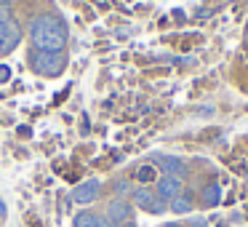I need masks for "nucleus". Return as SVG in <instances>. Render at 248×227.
I'll return each instance as SVG.
<instances>
[{"mask_svg":"<svg viewBox=\"0 0 248 227\" xmlns=\"http://www.w3.org/2000/svg\"><path fill=\"white\" fill-rule=\"evenodd\" d=\"M30 35L38 51L46 54H62L67 46V27L59 16H38L30 24Z\"/></svg>","mask_w":248,"mask_h":227,"instance_id":"1","label":"nucleus"},{"mask_svg":"<svg viewBox=\"0 0 248 227\" xmlns=\"http://www.w3.org/2000/svg\"><path fill=\"white\" fill-rule=\"evenodd\" d=\"M32 65L40 75H59L64 70V56L62 54H46V51H38L32 56Z\"/></svg>","mask_w":248,"mask_h":227,"instance_id":"2","label":"nucleus"},{"mask_svg":"<svg viewBox=\"0 0 248 227\" xmlns=\"http://www.w3.org/2000/svg\"><path fill=\"white\" fill-rule=\"evenodd\" d=\"M134 200L141 206L144 211H150V214H163L166 211V200L160 198L157 193H152V190H147V187H139L134 193Z\"/></svg>","mask_w":248,"mask_h":227,"instance_id":"3","label":"nucleus"},{"mask_svg":"<svg viewBox=\"0 0 248 227\" xmlns=\"http://www.w3.org/2000/svg\"><path fill=\"white\" fill-rule=\"evenodd\" d=\"M99 190H102L99 179H88V182L80 184V187H75V193H72V200H75V203H91V200H96Z\"/></svg>","mask_w":248,"mask_h":227,"instance_id":"4","label":"nucleus"},{"mask_svg":"<svg viewBox=\"0 0 248 227\" xmlns=\"http://www.w3.org/2000/svg\"><path fill=\"white\" fill-rule=\"evenodd\" d=\"M19 38H22V30H19V22L14 19V22L0 32V54H8V51L19 43Z\"/></svg>","mask_w":248,"mask_h":227,"instance_id":"5","label":"nucleus"},{"mask_svg":"<svg viewBox=\"0 0 248 227\" xmlns=\"http://www.w3.org/2000/svg\"><path fill=\"white\" fill-rule=\"evenodd\" d=\"M131 216V206L125 200H112L107 206V222L109 225H120V222H128Z\"/></svg>","mask_w":248,"mask_h":227,"instance_id":"6","label":"nucleus"},{"mask_svg":"<svg viewBox=\"0 0 248 227\" xmlns=\"http://www.w3.org/2000/svg\"><path fill=\"white\" fill-rule=\"evenodd\" d=\"M182 193V179L179 177H163L160 182H157V195H160L163 200H168V198H176V195Z\"/></svg>","mask_w":248,"mask_h":227,"instance_id":"7","label":"nucleus"},{"mask_svg":"<svg viewBox=\"0 0 248 227\" xmlns=\"http://www.w3.org/2000/svg\"><path fill=\"white\" fill-rule=\"evenodd\" d=\"M75 227H109V222L91 214V211H83V214L75 216Z\"/></svg>","mask_w":248,"mask_h":227,"instance_id":"8","label":"nucleus"},{"mask_svg":"<svg viewBox=\"0 0 248 227\" xmlns=\"http://www.w3.org/2000/svg\"><path fill=\"white\" fill-rule=\"evenodd\" d=\"M157 161V166L163 168V171H166V177H179V174H182V161H179V158H168V155H160V158H155Z\"/></svg>","mask_w":248,"mask_h":227,"instance_id":"9","label":"nucleus"},{"mask_svg":"<svg viewBox=\"0 0 248 227\" xmlns=\"http://www.w3.org/2000/svg\"><path fill=\"white\" fill-rule=\"evenodd\" d=\"M171 209L176 211V214H189V211H192V200H189V195H176V198L171 200Z\"/></svg>","mask_w":248,"mask_h":227,"instance_id":"10","label":"nucleus"},{"mask_svg":"<svg viewBox=\"0 0 248 227\" xmlns=\"http://www.w3.org/2000/svg\"><path fill=\"white\" fill-rule=\"evenodd\" d=\"M219 198H221V195H219V187H216V184H211V187L203 190V203L205 206H216V203H219Z\"/></svg>","mask_w":248,"mask_h":227,"instance_id":"11","label":"nucleus"},{"mask_svg":"<svg viewBox=\"0 0 248 227\" xmlns=\"http://www.w3.org/2000/svg\"><path fill=\"white\" fill-rule=\"evenodd\" d=\"M14 22V16H11V8H8V3H0V32L8 27V24Z\"/></svg>","mask_w":248,"mask_h":227,"instance_id":"12","label":"nucleus"},{"mask_svg":"<svg viewBox=\"0 0 248 227\" xmlns=\"http://www.w3.org/2000/svg\"><path fill=\"white\" fill-rule=\"evenodd\" d=\"M136 177L141 179V182H150L152 177H155V168H150V166H144V168H139V174Z\"/></svg>","mask_w":248,"mask_h":227,"instance_id":"13","label":"nucleus"},{"mask_svg":"<svg viewBox=\"0 0 248 227\" xmlns=\"http://www.w3.org/2000/svg\"><path fill=\"white\" fill-rule=\"evenodd\" d=\"M8 78H11V70H8L6 65H3V67H0V83H3V81H8Z\"/></svg>","mask_w":248,"mask_h":227,"instance_id":"14","label":"nucleus"},{"mask_svg":"<svg viewBox=\"0 0 248 227\" xmlns=\"http://www.w3.org/2000/svg\"><path fill=\"white\" fill-rule=\"evenodd\" d=\"M0 214H6V206H3V200H0Z\"/></svg>","mask_w":248,"mask_h":227,"instance_id":"15","label":"nucleus"},{"mask_svg":"<svg viewBox=\"0 0 248 227\" xmlns=\"http://www.w3.org/2000/svg\"><path fill=\"white\" fill-rule=\"evenodd\" d=\"M166 227H179V225H166Z\"/></svg>","mask_w":248,"mask_h":227,"instance_id":"16","label":"nucleus"}]
</instances>
